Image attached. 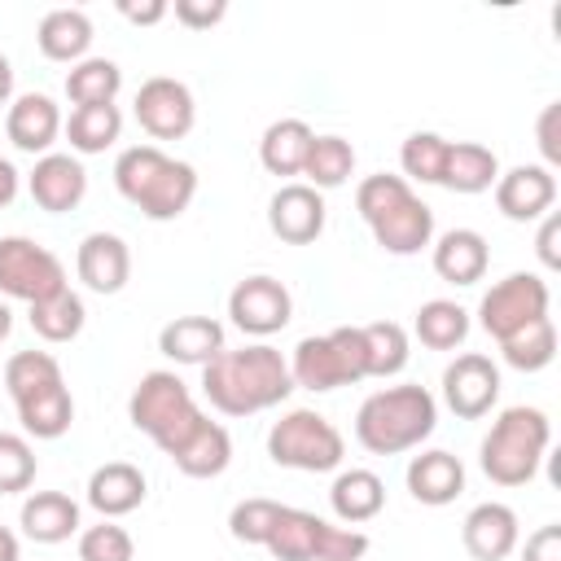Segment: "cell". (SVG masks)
Listing matches in <instances>:
<instances>
[{
  "label": "cell",
  "instance_id": "39",
  "mask_svg": "<svg viewBox=\"0 0 561 561\" xmlns=\"http://www.w3.org/2000/svg\"><path fill=\"white\" fill-rule=\"evenodd\" d=\"M447 136L438 131H412L399 149V167H403V180H416V184H443V167H447Z\"/></svg>",
  "mask_w": 561,
  "mask_h": 561
},
{
  "label": "cell",
  "instance_id": "22",
  "mask_svg": "<svg viewBox=\"0 0 561 561\" xmlns=\"http://www.w3.org/2000/svg\"><path fill=\"white\" fill-rule=\"evenodd\" d=\"M145 495H149V482H145L140 465H131V460H105L88 478V504L110 522L136 513L145 504Z\"/></svg>",
  "mask_w": 561,
  "mask_h": 561
},
{
  "label": "cell",
  "instance_id": "17",
  "mask_svg": "<svg viewBox=\"0 0 561 561\" xmlns=\"http://www.w3.org/2000/svg\"><path fill=\"white\" fill-rule=\"evenodd\" d=\"M26 193L39 210L66 215L88 197V171L75 153H44V158H35V167L26 175Z\"/></svg>",
  "mask_w": 561,
  "mask_h": 561
},
{
  "label": "cell",
  "instance_id": "1",
  "mask_svg": "<svg viewBox=\"0 0 561 561\" xmlns=\"http://www.w3.org/2000/svg\"><path fill=\"white\" fill-rule=\"evenodd\" d=\"M294 390L289 377V359L267 346V342H250L241 351H219L206 368H202V394L215 412L224 416H254L267 412L276 403H285Z\"/></svg>",
  "mask_w": 561,
  "mask_h": 561
},
{
  "label": "cell",
  "instance_id": "7",
  "mask_svg": "<svg viewBox=\"0 0 561 561\" xmlns=\"http://www.w3.org/2000/svg\"><path fill=\"white\" fill-rule=\"evenodd\" d=\"M127 421L149 434L158 443V451L171 460L206 421V412L197 408L193 390L171 373V368H153L136 381L131 399H127Z\"/></svg>",
  "mask_w": 561,
  "mask_h": 561
},
{
  "label": "cell",
  "instance_id": "27",
  "mask_svg": "<svg viewBox=\"0 0 561 561\" xmlns=\"http://www.w3.org/2000/svg\"><path fill=\"white\" fill-rule=\"evenodd\" d=\"M329 508L346 526H364L386 508V482L373 469H342L329 486Z\"/></svg>",
  "mask_w": 561,
  "mask_h": 561
},
{
  "label": "cell",
  "instance_id": "2",
  "mask_svg": "<svg viewBox=\"0 0 561 561\" xmlns=\"http://www.w3.org/2000/svg\"><path fill=\"white\" fill-rule=\"evenodd\" d=\"M114 188L153 224L180 219L197 197V171L158 145H127L114 158Z\"/></svg>",
  "mask_w": 561,
  "mask_h": 561
},
{
  "label": "cell",
  "instance_id": "33",
  "mask_svg": "<svg viewBox=\"0 0 561 561\" xmlns=\"http://www.w3.org/2000/svg\"><path fill=\"white\" fill-rule=\"evenodd\" d=\"M412 333L430 351H456L469 337V311L460 302H451V298H430V302L416 307Z\"/></svg>",
  "mask_w": 561,
  "mask_h": 561
},
{
  "label": "cell",
  "instance_id": "29",
  "mask_svg": "<svg viewBox=\"0 0 561 561\" xmlns=\"http://www.w3.org/2000/svg\"><path fill=\"white\" fill-rule=\"evenodd\" d=\"M495 180H500V158H495V149H486V145H478V140H451V145H447L443 188L473 197V193L495 188Z\"/></svg>",
  "mask_w": 561,
  "mask_h": 561
},
{
  "label": "cell",
  "instance_id": "49",
  "mask_svg": "<svg viewBox=\"0 0 561 561\" xmlns=\"http://www.w3.org/2000/svg\"><path fill=\"white\" fill-rule=\"evenodd\" d=\"M22 557V543H18V535L9 530V526H0V561H18Z\"/></svg>",
  "mask_w": 561,
  "mask_h": 561
},
{
  "label": "cell",
  "instance_id": "18",
  "mask_svg": "<svg viewBox=\"0 0 561 561\" xmlns=\"http://www.w3.org/2000/svg\"><path fill=\"white\" fill-rule=\"evenodd\" d=\"M552 202H557V175L539 162H522L495 180V206L513 224L543 219L552 210Z\"/></svg>",
  "mask_w": 561,
  "mask_h": 561
},
{
  "label": "cell",
  "instance_id": "9",
  "mask_svg": "<svg viewBox=\"0 0 561 561\" xmlns=\"http://www.w3.org/2000/svg\"><path fill=\"white\" fill-rule=\"evenodd\" d=\"M263 548L276 561H364L368 535L355 530V526H333V522H324L307 508L280 504Z\"/></svg>",
  "mask_w": 561,
  "mask_h": 561
},
{
  "label": "cell",
  "instance_id": "23",
  "mask_svg": "<svg viewBox=\"0 0 561 561\" xmlns=\"http://www.w3.org/2000/svg\"><path fill=\"white\" fill-rule=\"evenodd\" d=\"M430 245H434L430 263H434L438 280H447V285H478L491 267V250L478 228H451Z\"/></svg>",
  "mask_w": 561,
  "mask_h": 561
},
{
  "label": "cell",
  "instance_id": "21",
  "mask_svg": "<svg viewBox=\"0 0 561 561\" xmlns=\"http://www.w3.org/2000/svg\"><path fill=\"white\" fill-rule=\"evenodd\" d=\"M75 272L92 294H118L131 280V250L118 232H88L79 241Z\"/></svg>",
  "mask_w": 561,
  "mask_h": 561
},
{
  "label": "cell",
  "instance_id": "42",
  "mask_svg": "<svg viewBox=\"0 0 561 561\" xmlns=\"http://www.w3.org/2000/svg\"><path fill=\"white\" fill-rule=\"evenodd\" d=\"M79 561H136V543L118 522L101 517L96 526L79 530Z\"/></svg>",
  "mask_w": 561,
  "mask_h": 561
},
{
  "label": "cell",
  "instance_id": "10",
  "mask_svg": "<svg viewBox=\"0 0 561 561\" xmlns=\"http://www.w3.org/2000/svg\"><path fill=\"white\" fill-rule=\"evenodd\" d=\"M267 456L280 469L333 473L342 465V456H346V438H342V430L324 412H316V408H289L267 430Z\"/></svg>",
  "mask_w": 561,
  "mask_h": 561
},
{
  "label": "cell",
  "instance_id": "37",
  "mask_svg": "<svg viewBox=\"0 0 561 561\" xmlns=\"http://www.w3.org/2000/svg\"><path fill=\"white\" fill-rule=\"evenodd\" d=\"M500 355H504V364L517 368V373H539V368H548V364L557 359V324H552V316H543V320L526 324L522 333H513L508 342H500Z\"/></svg>",
  "mask_w": 561,
  "mask_h": 561
},
{
  "label": "cell",
  "instance_id": "52",
  "mask_svg": "<svg viewBox=\"0 0 561 561\" xmlns=\"http://www.w3.org/2000/svg\"><path fill=\"white\" fill-rule=\"evenodd\" d=\"M0 386H4V381H0Z\"/></svg>",
  "mask_w": 561,
  "mask_h": 561
},
{
  "label": "cell",
  "instance_id": "16",
  "mask_svg": "<svg viewBox=\"0 0 561 561\" xmlns=\"http://www.w3.org/2000/svg\"><path fill=\"white\" fill-rule=\"evenodd\" d=\"M324 219H329L324 193H316L311 184H280L267 202V228L285 245H311L324 232Z\"/></svg>",
  "mask_w": 561,
  "mask_h": 561
},
{
  "label": "cell",
  "instance_id": "48",
  "mask_svg": "<svg viewBox=\"0 0 561 561\" xmlns=\"http://www.w3.org/2000/svg\"><path fill=\"white\" fill-rule=\"evenodd\" d=\"M18 188H22V175H18V167H13L9 158H0V210H4V206H13Z\"/></svg>",
  "mask_w": 561,
  "mask_h": 561
},
{
  "label": "cell",
  "instance_id": "44",
  "mask_svg": "<svg viewBox=\"0 0 561 561\" xmlns=\"http://www.w3.org/2000/svg\"><path fill=\"white\" fill-rule=\"evenodd\" d=\"M535 131H539L543 167H548V171H552V167H561V101H548V105H543V114H539Z\"/></svg>",
  "mask_w": 561,
  "mask_h": 561
},
{
  "label": "cell",
  "instance_id": "24",
  "mask_svg": "<svg viewBox=\"0 0 561 561\" xmlns=\"http://www.w3.org/2000/svg\"><path fill=\"white\" fill-rule=\"evenodd\" d=\"M403 482H408V495H412L416 504L443 508V504H451V500L465 491V465H460V456L434 447V451H421V456L408 460Z\"/></svg>",
  "mask_w": 561,
  "mask_h": 561
},
{
  "label": "cell",
  "instance_id": "50",
  "mask_svg": "<svg viewBox=\"0 0 561 561\" xmlns=\"http://www.w3.org/2000/svg\"><path fill=\"white\" fill-rule=\"evenodd\" d=\"M13 101V66H9V57L0 53V105H9Z\"/></svg>",
  "mask_w": 561,
  "mask_h": 561
},
{
  "label": "cell",
  "instance_id": "43",
  "mask_svg": "<svg viewBox=\"0 0 561 561\" xmlns=\"http://www.w3.org/2000/svg\"><path fill=\"white\" fill-rule=\"evenodd\" d=\"M171 13L188 31H210V26H219L228 18V0H175Z\"/></svg>",
  "mask_w": 561,
  "mask_h": 561
},
{
  "label": "cell",
  "instance_id": "14",
  "mask_svg": "<svg viewBox=\"0 0 561 561\" xmlns=\"http://www.w3.org/2000/svg\"><path fill=\"white\" fill-rule=\"evenodd\" d=\"M136 123L153 140H184L197 123V101H193L188 83H180L171 75L145 79L136 92Z\"/></svg>",
  "mask_w": 561,
  "mask_h": 561
},
{
  "label": "cell",
  "instance_id": "30",
  "mask_svg": "<svg viewBox=\"0 0 561 561\" xmlns=\"http://www.w3.org/2000/svg\"><path fill=\"white\" fill-rule=\"evenodd\" d=\"M311 140H316V131L302 118H276V123H267V131L259 140L263 171H272V175H302V162H307Z\"/></svg>",
  "mask_w": 561,
  "mask_h": 561
},
{
  "label": "cell",
  "instance_id": "38",
  "mask_svg": "<svg viewBox=\"0 0 561 561\" xmlns=\"http://www.w3.org/2000/svg\"><path fill=\"white\" fill-rule=\"evenodd\" d=\"M364 333V351H368V377H394L408 368V329L394 320H373L359 324Z\"/></svg>",
  "mask_w": 561,
  "mask_h": 561
},
{
  "label": "cell",
  "instance_id": "35",
  "mask_svg": "<svg viewBox=\"0 0 561 561\" xmlns=\"http://www.w3.org/2000/svg\"><path fill=\"white\" fill-rule=\"evenodd\" d=\"M66 136L75 153H105L123 136V110L118 105H75L66 118Z\"/></svg>",
  "mask_w": 561,
  "mask_h": 561
},
{
  "label": "cell",
  "instance_id": "8",
  "mask_svg": "<svg viewBox=\"0 0 561 561\" xmlns=\"http://www.w3.org/2000/svg\"><path fill=\"white\" fill-rule=\"evenodd\" d=\"M289 377L302 390L329 394L342 386H355L368 377V351L359 324H337L329 333H311L289 355Z\"/></svg>",
  "mask_w": 561,
  "mask_h": 561
},
{
  "label": "cell",
  "instance_id": "13",
  "mask_svg": "<svg viewBox=\"0 0 561 561\" xmlns=\"http://www.w3.org/2000/svg\"><path fill=\"white\" fill-rule=\"evenodd\" d=\"M228 316L245 337H272L294 320V294L276 276H245L228 294Z\"/></svg>",
  "mask_w": 561,
  "mask_h": 561
},
{
  "label": "cell",
  "instance_id": "25",
  "mask_svg": "<svg viewBox=\"0 0 561 561\" xmlns=\"http://www.w3.org/2000/svg\"><path fill=\"white\" fill-rule=\"evenodd\" d=\"M158 351L171 364H197L206 368L224 351V324L210 316H175L171 324L158 329Z\"/></svg>",
  "mask_w": 561,
  "mask_h": 561
},
{
  "label": "cell",
  "instance_id": "11",
  "mask_svg": "<svg viewBox=\"0 0 561 561\" xmlns=\"http://www.w3.org/2000/svg\"><path fill=\"white\" fill-rule=\"evenodd\" d=\"M57 289H66V267L61 259L39 245L35 237H0V294L18 298V302H44Z\"/></svg>",
  "mask_w": 561,
  "mask_h": 561
},
{
  "label": "cell",
  "instance_id": "46",
  "mask_svg": "<svg viewBox=\"0 0 561 561\" xmlns=\"http://www.w3.org/2000/svg\"><path fill=\"white\" fill-rule=\"evenodd\" d=\"M557 241H561V215L548 210L543 224H539V237H535V254H539V263H543L548 272L561 267V250H557Z\"/></svg>",
  "mask_w": 561,
  "mask_h": 561
},
{
  "label": "cell",
  "instance_id": "20",
  "mask_svg": "<svg viewBox=\"0 0 561 561\" xmlns=\"http://www.w3.org/2000/svg\"><path fill=\"white\" fill-rule=\"evenodd\" d=\"M61 110L48 92H22L9 101V114H4V131L13 140V149L22 153H53L57 136H61Z\"/></svg>",
  "mask_w": 561,
  "mask_h": 561
},
{
  "label": "cell",
  "instance_id": "32",
  "mask_svg": "<svg viewBox=\"0 0 561 561\" xmlns=\"http://www.w3.org/2000/svg\"><path fill=\"white\" fill-rule=\"evenodd\" d=\"M26 320H31L35 337H44V342L61 346V342H75V337L83 333V324H88V307H83V298L66 285V289H57L53 298L31 302Z\"/></svg>",
  "mask_w": 561,
  "mask_h": 561
},
{
  "label": "cell",
  "instance_id": "34",
  "mask_svg": "<svg viewBox=\"0 0 561 561\" xmlns=\"http://www.w3.org/2000/svg\"><path fill=\"white\" fill-rule=\"evenodd\" d=\"M123 88V70L110 57H83L66 70V96L70 105H114Z\"/></svg>",
  "mask_w": 561,
  "mask_h": 561
},
{
  "label": "cell",
  "instance_id": "5",
  "mask_svg": "<svg viewBox=\"0 0 561 561\" xmlns=\"http://www.w3.org/2000/svg\"><path fill=\"white\" fill-rule=\"evenodd\" d=\"M438 425V399L425 386L373 390L355 412V443L373 456H399L421 447Z\"/></svg>",
  "mask_w": 561,
  "mask_h": 561
},
{
  "label": "cell",
  "instance_id": "28",
  "mask_svg": "<svg viewBox=\"0 0 561 561\" xmlns=\"http://www.w3.org/2000/svg\"><path fill=\"white\" fill-rule=\"evenodd\" d=\"M35 44L48 61H83L92 48V18L83 9H48L35 26Z\"/></svg>",
  "mask_w": 561,
  "mask_h": 561
},
{
  "label": "cell",
  "instance_id": "45",
  "mask_svg": "<svg viewBox=\"0 0 561 561\" xmlns=\"http://www.w3.org/2000/svg\"><path fill=\"white\" fill-rule=\"evenodd\" d=\"M522 561H561V522H548L535 535H526Z\"/></svg>",
  "mask_w": 561,
  "mask_h": 561
},
{
  "label": "cell",
  "instance_id": "40",
  "mask_svg": "<svg viewBox=\"0 0 561 561\" xmlns=\"http://www.w3.org/2000/svg\"><path fill=\"white\" fill-rule=\"evenodd\" d=\"M280 504L267 500V495H250V500H237L232 513H228V535L237 543H250V548H263L267 543V530L276 522Z\"/></svg>",
  "mask_w": 561,
  "mask_h": 561
},
{
  "label": "cell",
  "instance_id": "41",
  "mask_svg": "<svg viewBox=\"0 0 561 561\" xmlns=\"http://www.w3.org/2000/svg\"><path fill=\"white\" fill-rule=\"evenodd\" d=\"M35 469H39V465H35V447L26 443V434L0 430V495L31 491Z\"/></svg>",
  "mask_w": 561,
  "mask_h": 561
},
{
  "label": "cell",
  "instance_id": "51",
  "mask_svg": "<svg viewBox=\"0 0 561 561\" xmlns=\"http://www.w3.org/2000/svg\"><path fill=\"white\" fill-rule=\"evenodd\" d=\"M9 333H13V311H9V302L0 298V342H4Z\"/></svg>",
  "mask_w": 561,
  "mask_h": 561
},
{
  "label": "cell",
  "instance_id": "15",
  "mask_svg": "<svg viewBox=\"0 0 561 561\" xmlns=\"http://www.w3.org/2000/svg\"><path fill=\"white\" fill-rule=\"evenodd\" d=\"M443 403L460 416V421H478L500 403V368L491 364V355L465 351L443 368Z\"/></svg>",
  "mask_w": 561,
  "mask_h": 561
},
{
  "label": "cell",
  "instance_id": "12",
  "mask_svg": "<svg viewBox=\"0 0 561 561\" xmlns=\"http://www.w3.org/2000/svg\"><path fill=\"white\" fill-rule=\"evenodd\" d=\"M552 307V294H548V280L535 276V272H513L504 280H495L482 302H478V324L495 337V342H508L513 333H522L526 324L543 320Z\"/></svg>",
  "mask_w": 561,
  "mask_h": 561
},
{
  "label": "cell",
  "instance_id": "19",
  "mask_svg": "<svg viewBox=\"0 0 561 561\" xmlns=\"http://www.w3.org/2000/svg\"><path fill=\"white\" fill-rule=\"evenodd\" d=\"M460 539H465V552L473 561H504L517 552L522 543V526H517V513L500 500H486V504H473L460 522Z\"/></svg>",
  "mask_w": 561,
  "mask_h": 561
},
{
  "label": "cell",
  "instance_id": "4",
  "mask_svg": "<svg viewBox=\"0 0 561 561\" xmlns=\"http://www.w3.org/2000/svg\"><path fill=\"white\" fill-rule=\"evenodd\" d=\"M13 408H18V421H22V434L26 438H61L75 421V399H70V386H66V373L61 364L48 355V351H18L9 355L4 373H0Z\"/></svg>",
  "mask_w": 561,
  "mask_h": 561
},
{
  "label": "cell",
  "instance_id": "26",
  "mask_svg": "<svg viewBox=\"0 0 561 561\" xmlns=\"http://www.w3.org/2000/svg\"><path fill=\"white\" fill-rule=\"evenodd\" d=\"M18 526L35 543H66L70 535H79L83 522H79V504L66 491H31L22 500Z\"/></svg>",
  "mask_w": 561,
  "mask_h": 561
},
{
  "label": "cell",
  "instance_id": "47",
  "mask_svg": "<svg viewBox=\"0 0 561 561\" xmlns=\"http://www.w3.org/2000/svg\"><path fill=\"white\" fill-rule=\"evenodd\" d=\"M118 13H123L127 22H136V26H153V22H162V18L171 13V4H162V0H145V4L118 0Z\"/></svg>",
  "mask_w": 561,
  "mask_h": 561
},
{
  "label": "cell",
  "instance_id": "3",
  "mask_svg": "<svg viewBox=\"0 0 561 561\" xmlns=\"http://www.w3.org/2000/svg\"><path fill=\"white\" fill-rule=\"evenodd\" d=\"M355 210L386 254L412 259L434 241V210L412 193L403 175H390V171L364 175L355 188Z\"/></svg>",
  "mask_w": 561,
  "mask_h": 561
},
{
  "label": "cell",
  "instance_id": "36",
  "mask_svg": "<svg viewBox=\"0 0 561 561\" xmlns=\"http://www.w3.org/2000/svg\"><path fill=\"white\" fill-rule=\"evenodd\" d=\"M355 171V145L346 136H316L311 149H307V162H302V175L316 193L324 188H342Z\"/></svg>",
  "mask_w": 561,
  "mask_h": 561
},
{
  "label": "cell",
  "instance_id": "31",
  "mask_svg": "<svg viewBox=\"0 0 561 561\" xmlns=\"http://www.w3.org/2000/svg\"><path fill=\"white\" fill-rule=\"evenodd\" d=\"M171 465L184 473V478H219L228 465H232V438L219 421H202V430L171 456Z\"/></svg>",
  "mask_w": 561,
  "mask_h": 561
},
{
  "label": "cell",
  "instance_id": "6",
  "mask_svg": "<svg viewBox=\"0 0 561 561\" xmlns=\"http://www.w3.org/2000/svg\"><path fill=\"white\" fill-rule=\"evenodd\" d=\"M548 443H552L548 412L513 403L491 421V430L478 447V465L495 486H526L539 473V465L548 456Z\"/></svg>",
  "mask_w": 561,
  "mask_h": 561
}]
</instances>
